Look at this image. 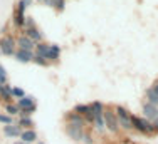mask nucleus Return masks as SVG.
<instances>
[{
	"instance_id": "6ab92c4d",
	"label": "nucleus",
	"mask_w": 158,
	"mask_h": 144,
	"mask_svg": "<svg viewBox=\"0 0 158 144\" xmlns=\"http://www.w3.org/2000/svg\"><path fill=\"white\" fill-rule=\"evenodd\" d=\"M3 107H5V114H9L10 117L20 114V109H19V106L15 104V102H12V104H5Z\"/></svg>"
},
{
	"instance_id": "f03ea898",
	"label": "nucleus",
	"mask_w": 158,
	"mask_h": 144,
	"mask_svg": "<svg viewBox=\"0 0 158 144\" xmlns=\"http://www.w3.org/2000/svg\"><path fill=\"white\" fill-rule=\"evenodd\" d=\"M133 131L140 132L143 136H153L156 134L155 132V127H153V122L146 121L145 117H140V116H135L133 114Z\"/></svg>"
},
{
	"instance_id": "9b49d317",
	"label": "nucleus",
	"mask_w": 158,
	"mask_h": 144,
	"mask_svg": "<svg viewBox=\"0 0 158 144\" xmlns=\"http://www.w3.org/2000/svg\"><path fill=\"white\" fill-rule=\"evenodd\" d=\"M25 18H27V15H25V10L20 9V7H15V10H14V15H12V24L15 25L17 29H24Z\"/></svg>"
},
{
	"instance_id": "4468645a",
	"label": "nucleus",
	"mask_w": 158,
	"mask_h": 144,
	"mask_svg": "<svg viewBox=\"0 0 158 144\" xmlns=\"http://www.w3.org/2000/svg\"><path fill=\"white\" fill-rule=\"evenodd\" d=\"M19 139H20L22 142H25V144H34V142H37L39 136H37V131L35 129H24Z\"/></svg>"
},
{
	"instance_id": "5701e85b",
	"label": "nucleus",
	"mask_w": 158,
	"mask_h": 144,
	"mask_svg": "<svg viewBox=\"0 0 158 144\" xmlns=\"http://www.w3.org/2000/svg\"><path fill=\"white\" fill-rule=\"evenodd\" d=\"M52 9L59 14L64 12V9H66V0H54V2H52Z\"/></svg>"
},
{
	"instance_id": "c85d7f7f",
	"label": "nucleus",
	"mask_w": 158,
	"mask_h": 144,
	"mask_svg": "<svg viewBox=\"0 0 158 144\" xmlns=\"http://www.w3.org/2000/svg\"><path fill=\"white\" fill-rule=\"evenodd\" d=\"M29 27H35V22H34V18H32V17H27V18H25V25H24V29H29Z\"/></svg>"
},
{
	"instance_id": "4be33fe9",
	"label": "nucleus",
	"mask_w": 158,
	"mask_h": 144,
	"mask_svg": "<svg viewBox=\"0 0 158 144\" xmlns=\"http://www.w3.org/2000/svg\"><path fill=\"white\" fill-rule=\"evenodd\" d=\"M145 97H146V102H148V104L158 106V96H156V94L152 90V87H150V89H146V94H145Z\"/></svg>"
},
{
	"instance_id": "423d86ee",
	"label": "nucleus",
	"mask_w": 158,
	"mask_h": 144,
	"mask_svg": "<svg viewBox=\"0 0 158 144\" xmlns=\"http://www.w3.org/2000/svg\"><path fill=\"white\" fill-rule=\"evenodd\" d=\"M15 42H17V49H20V50H29V52L35 50V42L31 40L27 35H24V34H20V35L17 37Z\"/></svg>"
},
{
	"instance_id": "393cba45",
	"label": "nucleus",
	"mask_w": 158,
	"mask_h": 144,
	"mask_svg": "<svg viewBox=\"0 0 158 144\" xmlns=\"http://www.w3.org/2000/svg\"><path fill=\"white\" fill-rule=\"evenodd\" d=\"M3 84H9V74H7L5 67L0 64V86H3Z\"/></svg>"
},
{
	"instance_id": "f704fd0d",
	"label": "nucleus",
	"mask_w": 158,
	"mask_h": 144,
	"mask_svg": "<svg viewBox=\"0 0 158 144\" xmlns=\"http://www.w3.org/2000/svg\"><path fill=\"white\" fill-rule=\"evenodd\" d=\"M0 55H2V52H0Z\"/></svg>"
},
{
	"instance_id": "1a4fd4ad",
	"label": "nucleus",
	"mask_w": 158,
	"mask_h": 144,
	"mask_svg": "<svg viewBox=\"0 0 158 144\" xmlns=\"http://www.w3.org/2000/svg\"><path fill=\"white\" fill-rule=\"evenodd\" d=\"M84 132L86 129H79V127L73 126V124H66V134L69 136L73 141L82 142V138H84Z\"/></svg>"
},
{
	"instance_id": "20e7f679",
	"label": "nucleus",
	"mask_w": 158,
	"mask_h": 144,
	"mask_svg": "<svg viewBox=\"0 0 158 144\" xmlns=\"http://www.w3.org/2000/svg\"><path fill=\"white\" fill-rule=\"evenodd\" d=\"M104 126H106V131H110L111 134H118L119 131V121L114 114V109L113 107H106L104 109Z\"/></svg>"
},
{
	"instance_id": "9d476101",
	"label": "nucleus",
	"mask_w": 158,
	"mask_h": 144,
	"mask_svg": "<svg viewBox=\"0 0 158 144\" xmlns=\"http://www.w3.org/2000/svg\"><path fill=\"white\" fill-rule=\"evenodd\" d=\"M22 34L24 35H27L31 40H34L35 44H39V42H44V35H42V32H40V29L37 27H29V29H22Z\"/></svg>"
},
{
	"instance_id": "f8f14e48",
	"label": "nucleus",
	"mask_w": 158,
	"mask_h": 144,
	"mask_svg": "<svg viewBox=\"0 0 158 144\" xmlns=\"http://www.w3.org/2000/svg\"><path fill=\"white\" fill-rule=\"evenodd\" d=\"M2 131L5 134V138H9V139L20 138V134H22V127L19 124H7V126H3Z\"/></svg>"
},
{
	"instance_id": "a878e982",
	"label": "nucleus",
	"mask_w": 158,
	"mask_h": 144,
	"mask_svg": "<svg viewBox=\"0 0 158 144\" xmlns=\"http://www.w3.org/2000/svg\"><path fill=\"white\" fill-rule=\"evenodd\" d=\"M0 124H3V126H7V124H14V119L9 114H5V112H0Z\"/></svg>"
},
{
	"instance_id": "f257e3e1",
	"label": "nucleus",
	"mask_w": 158,
	"mask_h": 144,
	"mask_svg": "<svg viewBox=\"0 0 158 144\" xmlns=\"http://www.w3.org/2000/svg\"><path fill=\"white\" fill-rule=\"evenodd\" d=\"M113 109H114V114L119 121V129L126 132L133 131V112H130L123 106H114Z\"/></svg>"
},
{
	"instance_id": "ddd939ff",
	"label": "nucleus",
	"mask_w": 158,
	"mask_h": 144,
	"mask_svg": "<svg viewBox=\"0 0 158 144\" xmlns=\"http://www.w3.org/2000/svg\"><path fill=\"white\" fill-rule=\"evenodd\" d=\"M0 101L3 104H12L14 97H12V86L10 84H3L0 86Z\"/></svg>"
},
{
	"instance_id": "aec40b11",
	"label": "nucleus",
	"mask_w": 158,
	"mask_h": 144,
	"mask_svg": "<svg viewBox=\"0 0 158 144\" xmlns=\"http://www.w3.org/2000/svg\"><path fill=\"white\" fill-rule=\"evenodd\" d=\"M74 112H77L79 116H82L84 117L86 114H88V112H91V104H77L76 107L73 109Z\"/></svg>"
},
{
	"instance_id": "6e6552de",
	"label": "nucleus",
	"mask_w": 158,
	"mask_h": 144,
	"mask_svg": "<svg viewBox=\"0 0 158 144\" xmlns=\"http://www.w3.org/2000/svg\"><path fill=\"white\" fill-rule=\"evenodd\" d=\"M141 112H143V117H145L146 121H150V122H153V121L158 119V106H153V104L145 102Z\"/></svg>"
},
{
	"instance_id": "a211bd4d",
	"label": "nucleus",
	"mask_w": 158,
	"mask_h": 144,
	"mask_svg": "<svg viewBox=\"0 0 158 144\" xmlns=\"http://www.w3.org/2000/svg\"><path fill=\"white\" fill-rule=\"evenodd\" d=\"M17 124L22 127V131H24V129H34V119H32L31 116H24V117H20Z\"/></svg>"
},
{
	"instance_id": "473e14b6",
	"label": "nucleus",
	"mask_w": 158,
	"mask_h": 144,
	"mask_svg": "<svg viewBox=\"0 0 158 144\" xmlns=\"http://www.w3.org/2000/svg\"><path fill=\"white\" fill-rule=\"evenodd\" d=\"M12 144H25V142H22V141H20V139H19V141H14Z\"/></svg>"
},
{
	"instance_id": "cd10ccee",
	"label": "nucleus",
	"mask_w": 158,
	"mask_h": 144,
	"mask_svg": "<svg viewBox=\"0 0 158 144\" xmlns=\"http://www.w3.org/2000/svg\"><path fill=\"white\" fill-rule=\"evenodd\" d=\"M82 142H84V144H94V142H93V136L89 134L88 131L84 132V138H82Z\"/></svg>"
},
{
	"instance_id": "f3484780",
	"label": "nucleus",
	"mask_w": 158,
	"mask_h": 144,
	"mask_svg": "<svg viewBox=\"0 0 158 144\" xmlns=\"http://www.w3.org/2000/svg\"><path fill=\"white\" fill-rule=\"evenodd\" d=\"M49 50H51V44L49 42H39V44H35V50H34V54H37V55H42V57H46L47 59V54H49Z\"/></svg>"
},
{
	"instance_id": "7ed1b4c3",
	"label": "nucleus",
	"mask_w": 158,
	"mask_h": 144,
	"mask_svg": "<svg viewBox=\"0 0 158 144\" xmlns=\"http://www.w3.org/2000/svg\"><path fill=\"white\" fill-rule=\"evenodd\" d=\"M15 104L19 106V109H20V117H24V116H32L34 112L37 111V102L35 99H34L32 96H25V97H22V99H19Z\"/></svg>"
},
{
	"instance_id": "b1692460",
	"label": "nucleus",
	"mask_w": 158,
	"mask_h": 144,
	"mask_svg": "<svg viewBox=\"0 0 158 144\" xmlns=\"http://www.w3.org/2000/svg\"><path fill=\"white\" fill-rule=\"evenodd\" d=\"M25 96H27V94H25V90L24 89H20V87H14L12 86V97H14V99H22V97H25Z\"/></svg>"
},
{
	"instance_id": "c756f323",
	"label": "nucleus",
	"mask_w": 158,
	"mask_h": 144,
	"mask_svg": "<svg viewBox=\"0 0 158 144\" xmlns=\"http://www.w3.org/2000/svg\"><path fill=\"white\" fill-rule=\"evenodd\" d=\"M152 90H153V92H155L156 96H158V81H155V82H153V86H152Z\"/></svg>"
},
{
	"instance_id": "7c9ffc66",
	"label": "nucleus",
	"mask_w": 158,
	"mask_h": 144,
	"mask_svg": "<svg viewBox=\"0 0 158 144\" xmlns=\"http://www.w3.org/2000/svg\"><path fill=\"white\" fill-rule=\"evenodd\" d=\"M52 2H54V0H42V3H46L47 7H52Z\"/></svg>"
},
{
	"instance_id": "412c9836",
	"label": "nucleus",
	"mask_w": 158,
	"mask_h": 144,
	"mask_svg": "<svg viewBox=\"0 0 158 144\" xmlns=\"http://www.w3.org/2000/svg\"><path fill=\"white\" fill-rule=\"evenodd\" d=\"M32 62L35 64V66H39V67H49V66H51V62H49L46 57H42V55H37V54H34Z\"/></svg>"
},
{
	"instance_id": "72a5a7b5",
	"label": "nucleus",
	"mask_w": 158,
	"mask_h": 144,
	"mask_svg": "<svg viewBox=\"0 0 158 144\" xmlns=\"http://www.w3.org/2000/svg\"><path fill=\"white\" fill-rule=\"evenodd\" d=\"M35 2H42V0H35Z\"/></svg>"
},
{
	"instance_id": "dca6fc26",
	"label": "nucleus",
	"mask_w": 158,
	"mask_h": 144,
	"mask_svg": "<svg viewBox=\"0 0 158 144\" xmlns=\"http://www.w3.org/2000/svg\"><path fill=\"white\" fill-rule=\"evenodd\" d=\"M59 57H61V47L57 44H51V50L47 54V60L52 64V62H57Z\"/></svg>"
},
{
	"instance_id": "39448f33",
	"label": "nucleus",
	"mask_w": 158,
	"mask_h": 144,
	"mask_svg": "<svg viewBox=\"0 0 158 144\" xmlns=\"http://www.w3.org/2000/svg\"><path fill=\"white\" fill-rule=\"evenodd\" d=\"M17 50V42L12 34H7L0 39V52L2 55H14Z\"/></svg>"
},
{
	"instance_id": "bb28decb",
	"label": "nucleus",
	"mask_w": 158,
	"mask_h": 144,
	"mask_svg": "<svg viewBox=\"0 0 158 144\" xmlns=\"http://www.w3.org/2000/svg\"><path fill=\"white\" fill-rule=\"evenodd\" d=\"M31 3H32V0H20V2L17 3V7H20V9L27 10L29 7H31Z\"/></svg>"
},
{
	"instance_id": "0eeeda50",
	"label": "nucleus",
	"mask_w": 158,
	"mask_h": 144,
	"mask_svg": "<svg viewBox=\"0 0 158 144\" xmlns=\"http://www.w3.org/2000/svg\"><path fill=\"white\" fill-rule=\"evenodd\" d=\"M66 122H67V124H73V126L79 127V129H86V121H84V117L79 116L77 112H74V111H69V112L66 114Z\"/></svg>"
},
{
	"instance_id": "2f4dec72",
	"label": "nucleus",
	"mask_w": 158,
	"mask_h": 144,
	"mask_svg": "<svg viewBox=\"0 0 158 144\" xmlns=\"http://www.w3.org/2000/svg\"><path fill=\"white\" fill-rule=\"evenodd\" d=\"M153 127H155V132L158 134V119H156V121H153Z\"/></svg>"
},
{
	"instance_id": "2eb2a0df",
	"label": "nucleus",
	"mask_w": 158,
	"mask_h": 144,
	"mask_svg": "<svg viewBox=\"0 0 158 144\" xmlns=\"http://www.w3.org/2000/svg\"><path fill=\"white\" fill-rule=\"evenodd\" d=\"M14 57H15L19 62H22V64H29V62H32V59H34V52L20 50V49H17L15 54H14Z\"/></svg>"
}]
</instances>
